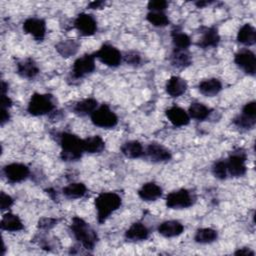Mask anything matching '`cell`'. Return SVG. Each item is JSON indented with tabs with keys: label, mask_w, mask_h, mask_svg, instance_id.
I'll use <instances>...</instances> for the list:
<instances>
[{
	"label": "cell",
	"mask_w": 256,
	"mask_h": 256,
	"mask_svg": "<svg viewBox=\"0 0 256 256\" xmlns=\"http://www.w3.org/2000/svg\"><path fill=\"white\" fill-rule=\"evenodd\" d=\"M70 230L74 238L84 249L87 251L94 249L98 241V236L95 230L84 219L74 216L70 224Z\"/></svg>",
	"instance_id": "obj_1"
},
{
	"label": "cell",
	"mask_w": 256,
	"mask_h": 256,
	"mask_svg": "<svg viewBox=\"0 0 256 256\" xmlns=\"http://www.w3.org/2000/svg\"><path fill=\"white\" fill-rule=\"evenodd\" d=\"M59 144L61 146L60 157L65 162L77 161L82 157L83 139L70 132H62L59 134Z\"/></svg>",
	"instance_id": "obj_2"
},
{
	"label": "cell",
	"mask_w": 256,
	"mask_h": 256,
	"mask_svg": "<svg viewBox=\"0 0 256 256\" xmlns=\"http://www.w3.org/2000/svg\"><path fill=\"white\" fill-rule=\"evenodd\" d=\"M121 204L122 198L115 192H102L98 194L94 201L98 223L103 224L113 212L120 208Z\"/></svg>",
	"instance_id": "obj_3"
},
{
	"label": "cell",
	"mask_w": 256,
	"mask_h": 256,
	"mask_svg": "<svg viewBox=\"0 0 256 256\" xmlns=\"http://www.w3.org/2000/svg\"><path fill=\"white\" fill-rule=\"evenodd\" d=\"M55 109L53 96L51 94L34 93L28 103L27 111L32 116H43Z\"/></svg>",
	"instance_id": "obj_4"
},
{
	"label": "cell",
	"mask_w": 256,
	"mask_h": 256,
	"mask_svg": "<svg viewBox=\"0 0 256 256\" xmlns=\"http://www.w3.org/2000/svg\"><path fill=\"white\" fill-rule=\"evenodd\" d=\"M247 154L242 148H238L230 153L225 160L227 166V172L231 177H242L247 172Z\"/></svg>",
	"instance_id": "obj_5"
},
{
	"label": "cell",
	"mask_w": 256,
	"mask_h": 256,
	"mask_svg": "<svg viewBox=\"0 0 256 256\" xmlns=\"http://www.w3.org/2000/svg\"><path fill=\"white\" fill-rule=\"evenodd\" d=\"M91 122L100 128L111 129L118 124V117L107 104L98 106L90 115Z\"/></svg>",
	"instance_id": "obj_6"
},
{
	"label": "cell",
	"mask_w": 256,
	"mask_h": 256,
	"mask_svg": "<svg viewBox=\"0 0 256 256\" xmlns=\"http://www.w3.org/2000/svg\"><path fill=\"white\" fill-rule=\"evenodd\" d=\"M195 202L194 195L188 189H178L167 194L165 203L171 209H184L192 206Z\"/></svg>",
	"instance_id": "obj_7"
},
{
	"label": "cell",
	"mask_w": 256,
	"mask_h": 256,
	"mask_svg": "<svg viewBox=\"0 0 256 256\" xmlns=\"http://www.w3.org/2000/svg\"><path fill=\"white\" fill-rule=\"evenodd\" d=\"M95 58L101 61L108 67L115 68L118 67L123 59L122 53L111 44H103L95 53H93Z\"/></svg>",
	"instance_id": "obj_8"
},
{
	"label": "cell",
	"mask_w": 256,
	"mask_h": 256,
	"mask_svg": "<svg viewBox=\"0 0 256 256\" xmlns=\"http://www.w3.org/2000/svg\"><path fill=\"white\" fill-rule=\"evenodd\" d=\"M232 122L240 129H253L256 124V103L254 101L246 103L243 106L241 113L238 114Z\"/></svg>",
	"instance_id": "obj_9"
},
{
	"label": "cell",
	"mask_w": 256,
	"mask_h": 256,
	"mask_svg": "<svg viewBox=\"0 0 256 256\" xmlns=\"http://www.w3.org/2000/svg\"><path fill=\"white\" fill-rule=\"evenodd\" d=\"M95 59L94 54H84L77 58L72 65V77L74 79H81L91 74L96 68Z\"/></svg>",
	"instance_id": "obj_10"
},
{
	"label": "cell",
	"mask_w": 256,
	"mask_h": 256,
	"mask_svg": "<svg viewBox=\"0 0 256 256\" xmlns=\"http://www.w3.org/2000/svg\"><path fill=\"white\" fill-rule=\"evenodd\" d=\"M3 174L9 183L15 184L26 180L30 175V169L23 163L13 162L4 166Z\"/></svg>",
	"instance_id": "obj_11"
},
{
	"label": "cell",
	"mask_w": 256,
	"mask_h": 256,
	"mask_svg": "<svg viewBox=\"0 0 256 256\" xmlns=\"http://www.w3.org/2000/svg\"><path fill=\"white\" fill-rule=\"evenodd\" d=\"M235 64L247 75L254 76L256 73V57L249 49H241L234 55Z\"/></svg>",
	"instance_id": "obj_12"
},
{
	"label": "cell",
	"mask_w": 256,
	"mask_h": 256,
	"mask_svg": "<svg viewBox=\"0 0 256 256\" xmlns=\"http://www.w3.org/2000/svg\"><path fill=\"white\" fill-rule=\"evenodd\" d=\"M74 27L82 36H92L97 31V21L92 14L80 13L74 20Z\"/></svg>",
	"instance_id": "obj_13"
},
{
	"label": "cell",
	"mask_w": 256,
	"mask_h": 256,
	"mask_svg": "<svg viewBox=\"0 0 256 256\" xmlns=\"http://www.w3.org/2000/svg\"><path fill=\"white\" fill-rule=\"evenodd\" d=\"M23 31L35 40L42 41L46 34V22L44 19L37 17L27 18L23 23Z\"/></svg>",
	"instance_id": "obj_14"
},
{
	"label": "cell",
	"mask_w": 256,
	"mask_h": 256,
	"mask_svg": "<svg viewBox=\"0 0 256 256\" xmlns=\"http://www.w3.org/2000/svg\"><path fill=\"white\" fill-rule=\"evenodd\" d=\"M145 155L155 163H162L170 161L172 158L171 152L159 143H150L145 149Z\"/></svg>",
	"instance_id": "obj_15"
},
{
	"label": "cell",
	"mask_w": 256,
	"mask_h": 256,
	"mask_svg": "<svg viewBox=\"0 0 256 256\" xmlns=\"http://www.w3.org/2000/svg\"><path fill=\"white\" fill-rule=\"evenodd\" d=\"M16 72L22 78L32 79L38 75L39 67L34 59H32L31 57H27L17 61Z\"/></svg>",
	"instance_id": "obj_16"
},
{
	"label": "cell",
	"mask_w": 256,
	"mask_h": 256,
	"mask_svg": "<svg viewBox=\"0 0 256 256\" xmlns=\"http://www.w3.org/2000/svg\"><path fill=\"white\" fill-rule=\"evenodd\" d=\"M165 114H166V117L168 118V120L170 121V123L175 127L186 126L190 122V116H189L188 112L186 110H184L183 108L176 106V105L169 107L165 111Z\"/></svg>",
	"instance_id": "obj_17"
},
{
	"label": "cell",
	"mask_w": 256,
	"mask_h": 256,
	"mask_svg": "<svg viewBox=\"0 0 256 256\" xmlns=\"http://www.w3.org/2000/svg\"><path fill=\"white\" fill-rule=\"evenodd\" d=\"M220 42V35L216 27H202V37L197 42V46L202 49L217 47Z\"/></svg>",
	"instance_id": "obj_18"
},
{
	"label": "cell",
	"mask_w": 256,
	"mask_h": 256,
	"mask_svg": "<svg viewBox=\"0 0 256 256\" xmlns=\"http://www.w3.org/2000/svg\"><path fill=\"white\" fill-rule=\"evenodd\" d=\"M187 82L180 76H171L165 85L166 93L171 97H179L183 95L187 90Z\"/></svg>",
	"instance_id": "obj_19"
},
{
	"label": "cell",
	"mask_w": 256,
	"mask_h": 256,
	"mask_svg": "<svg viewBox=\"0 0 256 256\" xmlns=\"http://www.w3.org/2000/svg\"><path fill=\"white\" fill-rule=\"evenodd\" d=\"M138 196L140 199L143 201L151 202V201H156L162 196L163 190L162 188L156 184L155 182H147L144 183L140 189L138 190Z\"/></svg>",
	"instance_id": "obj_20"
},
{
	"label": "cell",
	"mask_w": 256,
	"mask_h": 256,
	"mask_svg": "<svg viewBox=\"0 0 256 256\" xmlns=\"http://www.w3.org/2000/svg\"><path fill=\"white\" fill-rule=\"evenodd\" d=\"M157 231L163 237L172 238L181 235L184 231V226L177 220H167L159 224Z\"/></svg>",
	"instance_id": "obj_21"
},
{
	"label": "cell",
	"mask_w": 256,
	"mask_h": 256,
	"mask_svg": "<svg viewBox=\"0 0 256 256\" xmlns=\"http://www.w3.org/2000/svg\"><path fill=\"white\" fill-rule=\"evenodd\" d=\"M149 229L142 222H134L125 232L127 241H143L149 237Z\"/></svg>",
	"instance_id": "obj_22"
},
{
	"label": "cell",
	"mask_w": 256,
	"mask_h": 256,
	"mask_svg": "<svg viewBox=\"0 0 256 256\" xmlns=\"http://www.w3.org/2000/svg\"><path fill=\"white\" fill-rule=\"evenodd\" d=\"M222 83L217 78L204 79L198 85L200 93L206 97H213L217 95L222 90Z\"/></svg>",
	"instance_id": "obj_23"
},
{
	"label": "cell",
	"mask_w": 256,
	"mask_h": 256,
	"mask_svg": "<svg viewBox=\"0 0 256 256\" xmlns=\"http://www.w3.org/2000/svg\"><path fill=\"white\" fill-rule=\"evenodd\" d=\"M120 150L125 157L130 159L140 158L145 155V149L143 148V145L137 140H130L123 143L120 147Z\"/></svg>",
	"instance_id": "obj_24"
},
{
	"label": "cell",
	"mask_w": 256,
	"mask_h": 256,
	"mask_svg": "<svg viewBox=\"0 0 256 256\" xmlns=\"http://www.w3.org/2000/svg\"><path fill=\"white\" fill-rule=\"evenodd\" d=\"M0 227L4 231L17 232V231L22 230L24 228V225L18 215L8 212L2 216V219L0 222Z\"/></svg>",
	"instance_id": "obj_25"
},
{
	"label": "cell",
	"mask_w": 256,
	"mask_h": 256,
	"mask_svg": "<svg viewBox=\"0 0 256 256\" xmlns=\"http://www.w3.org/2000/svg\"><path fill=\"white\" fill-rule=\"evenodd\" d=\"M237 41L245 46H252L256 43V29L249 23L240 27L237 33Z\"/></svg>",
	"instance_id": "obj_26"
},
{
	"label": "cell",
	"mask_w": 256,
	"mask_h": 256,
	"mask_svg": "<svg viewBox=\"0 0 256 256\" xmlns=\"http://www.w3.org/2000/svg\"><path fill=\"white\" fill-rule=\"evenodd\" d=\"M97 107H98V102L96 99L86 98L76 102L72 107V111L78 116H86V115H91V113Z\"/></svg>",
	"instance_id": "obj_27"
},
{
	"label": "cell",
	"mask_w": 256,
	"mask_h": 256,
	"mask_svg": "<svg viewBox=\"0 0 256 256\" xmlns=\"http://www.w3.org/2000/svg\"><path fill=\"white\" fill-rule=\"evenodd\" d=\"M80 47V44L75 39H66L58 42L55 45L57 52L64 58L71 57L75 55Z\"/></svg>",
	"instance_id": "obj_28"
},
{
	"label": "cell",
	"mask_w": 256,
	"mask_h": 256,
	"mask_svg": "<svg viewBox=\"0 0 256 256\" xmlns=\"http://www.w3.org/2000/svg\"><path fill=\"white\" fill-rule=\"evenodd\" d=\"M170 62L174 67L178 69H184L191 65L192 59L188 50L173 49V52L170 56Z\"/></svg>",
	"instance_id": "obj_29"
},
{
	"label": "cell",
	"mask_w": 256,
	"mask_h": 256,
	"mask_svg": "<svg viewBox=\"0 0 256 256\" xmlns=\"http://www.w3.org/2000/svg\"><path fill=\"white\" fill-rule=\"evenodd\" d=\"M105 149V141L99 135H94L83 139L84 152L94 154L101 153Z\"/></svg>",
	"instance_id": "obj_30"
},
{
	"label": "cell",
	"mask_w": 256,
	"mask_h": 256,
	"mask_svg": "<svg viewBox=\"0 0 256 256\" xmlns=\"http://www.w3.org/2000/svg\"><path fill=\"white\" fill-rule=\"evenodd\" d=\"M63 195L68 199H79L86 195L87 187L82 182H73L62 189Z\"/></svg>",
	"instance_id": "obj_31"
},
{
	"label": "cell",
	"mask_w": 256,
	"mask_h": 256,
	"mask_svg": "<svg viewBox=\"0 0 256 256\" xmlns=\"http://www.w3.org/2000/svg\"><path fill=\"white\" fill-rule=\"evenodd\" d=\"M187 112H188L190 118L195 119L197 121H203V120H206L210 116L212 110L209 107H207L206 105H204L203 103L193 102L190 104Z\"/></svg>",
	"instance_id": "obj_32"
},
{
	"label": "cell",
	"mask_w": 256,
	"mask_h": 256,
	"mask_svg": "<svg viewBox=\"0 0 256 256\" xmlns=\"http://www.w3.org/2000/svg\"><path fill=\"white\" fill-rule=\"evenodd\" d=\"M171 38L174 49L177 50H188L191 45V38L189 35L181 30L174 29L171 31Z\"/></svg>",
	"instance_id": "obj_33"
},
{
	"label": "cell",
	"mask_w": 256,
	"mask_h": 256,
	"mask_svg": "<svg viewBox=\"0 0 256 256\" xmlns=\"http://www.w3.org/2000/svg\"><path fill=\"white\" fill-rule=\"evenodd\" d=\"M218 238V232L212 228H199L195 235L194 240L200 244H209Z\"/></svg>",
	"instance_id": "obj_34"
},
{
	"label": "cell",
	"mask_w": 256,
	"mask_h": 256,
	"mask_svg": "<svg viewBox=\"0 0 256 256\" xmlns=\"http://www.w3.org/2000/svg\"><path fill=\"white\" fill-rule=\"evenodd\" d=\"M146 20L155 27H165L170 23L168 16L164 12L149 11L146 16Z\"/></svg>",
	"instance_id": "obj_35"
},
{
	"label": "cell",
	"mask_w": 256,
	"mask_h": 256,
	"mask_svg": "<svg viewBox=\"0 0 256 256\" xmlns=\"http://www.w3.org/2000/svg\"><path fill=\"white\" fill-rule=\"evenodd\" d=\"M212 173L213 175L220 180H224L227 178V166L225 160H218L212 166Z\"/></svg>",
	"instance_id": "obj_36"
},
{
	"label": "cell",
	"mask_w": 256,
	"mask_h": 256,
	"mask_svg": "<svg viewBox=\"0 0 256 256\" xmlns=\"http://www.w3.org/2000/svg\"><path fill=\"white\" fill-rule=\"evenodd\" d=\"M123 59L124 61L128 64V65H131V66H138L141 61H142V58L140 56L139 53L135 52V51H129V52H126L125 55L123 56Z\"/></svg>",
	"instance_id": "obj_37"
},
{
	"label": "cell",
	"mask_w": 256,
	"mask_h": 256,
	"mask_svg": "<svg viewBox=\"0 0 256 256\" xmlns=\"http://www.w3.org/2000/svg\"><path fill=\"white\" fill-rule=\"evenodd\" d=\"M168 7V2L165 0H151L147 4L149 11L163 12Z\"/></svg>",
	"instance_id": "obj_38"
},
{
	"label": "cell",
	"mask_w": 256,
	"mask_h": 256,
	"mask_svg": "<svg viewBox=\"0 0 256 256\" xmlns=\"http://www.w3.org/2000/svg\"><path fill=\"white\" fill-rule=\"evenodd\" d=\"M58 223V219L51 218V217H43L40 218L38 221V228L42 230H50L54 226H56Z\"/></svg>",
	"instance_id": "obj_39"
},
{
	"label": "cell",
	"mask_w": 256,
	"mask_h": 256,
	"mask_svg": "<svg viewBox=\"0 0 256 256\" xmlns=\"http://www.w3.org/2000/svg\"><path fill=\"white\" fill-rule=\"evenodd\" d=\"M13 203H14V199L10 195H8V194H6L5 192L2 191L1 194H0L1 210L4 211L6 209H9L13 205Z\"/></svg>",
	"instance_id": "obj_40"
},
{
	"label": "cell",
	"mask_w": 256,
	"mask_h": 256,
	"mask_svg": "<svg viewBox=\"0 0 256 256\" xmlns=\"http://www.w3.org/2000/svg\"><path fill=\"white\" fill-rule=\"evenodd\" d=\"M234 255H240V256H254L255 252L253 250H251L250 248L247 247H243V248H239L238 250H236L234 252Z\"/></svg>",
	"instance_id": "obj_41"
},
{
	"label": "cell",
	"mask_w": 256,
	"mask_h": 256,
	"mask_svg": "<svg viewBox=\"0 0 256 256\" xmlns=\"http://www.w3.org/2000/svg\"><path fill=\"white\" fill-rule=\"evenodd\" d=\"M12 106V100L6 94H1V108L9 109Z\"/></svg>",
	"instance_id": "obj_42"
},
{
	"label": "cell",
	"mask_w": 256,
	"mask_h": 256,
	"mask_svg": "<svg viewBox=\"0 0 256 256\" xmlns=\"http://www.w3.org/2000/svg\"><path fill=\"white\" fill-rule=\"evenodd\" d=\"M10 120V114L8 112V109L1 108V117H0V123L1 126H3L5 123H7Z\"/></svg>",
	"instance_id": "obj_43"
},
{
	"label": "cell",
	"mask_w": 256,
	"mask_h": 256,
	"mask_svg": "<svg viewBox=\"0 0 256 256\" xmlns=\"http://www.w3.org/2000/svg\"><path fill=\"white\" fill-rule=\"evenodd\" d=\"M104 5H105V2H104V1L97 0V1H92V2H90L87 7H88L89 9H100V8H102Z\"/></svg>",
	"instance_id": "obj_44"
},
{
	"label": "cell",
	"mask_w": 256,
	"mask_h": 256,
	"mask_svg": "<svg viewBox=\"0 0 256 256\" xmlns=\"http://www.w3.org/2000/svg\"><path fill=\"white\" fill-rule=\"evenodd\" d=\"M210 3H212V1H197L195 2V5L198 7V8H203L207 5H209Z\"/></svg>",
	"instance_id": "obj_45"
},
{
	"label": "cell",
	"mask_w": 256,
	"mask_h": 256,
	"mask_svg": "<svg viewBox=\"0 0 256 256\" xmlns=\"http://www.w3.org/2000/svg\"><path fill=\"white\" fill-rule=\"evenodd\" d=\"M8 91V84L2 80L1 82V94H6V92Z\"/></svg>",
	"instance_id": "obj_46"
}]
</instances>
